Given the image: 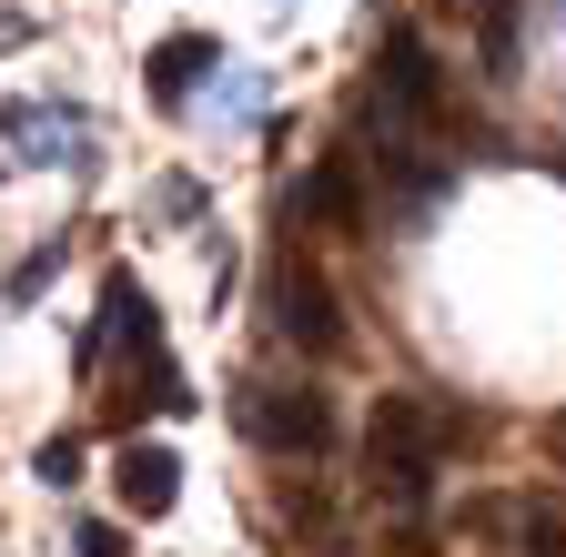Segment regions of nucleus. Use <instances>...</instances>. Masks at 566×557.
<instances>
[{"mask_svg":"<svg viewBox=\"0 0 566 557\" xmlns=\"http://www.w3.org/2000/svg\"><path fill=\"white\" fill-rule=\"evenodd\" d=\"M243 436L273 446V456H324L334 415H324V395H304V385H243Z\"/></svg>","mask_w":566,"mask_h":557,"instance_id":"f257e3e1","label":"nucleus"},{"mask_svg":"<svg viewBox=\"0 0 566 557\" xmlns=\"http://www.w3.org/2000/svg\"><path fill=\"white\" fill-rule=\"evenodd\" d=\"M273 324L294 334L304 355H334V344H344V314H334V295L314 285L304 264H273Z\"/></svg>","mask_w":566,"mask_h":557,"instance_id":"f03ea898","label":"nucleus"},{"mask_svg":"<svg viewBox=\"0 0 566 557\" xmlns=\"http://www.w3.org/2000/svg\"><path fill=\"white\" fill-rule=\"evenodd\" d=\"M455 446V415H436L424 395H385L375 405V456H415V466H436Z\"/></svg>","mask_w":566,"mask_h":557,"instance_id":"7ed1b4c3","label":"nucleus"},{"mask_svg":"<svg viewBox=\"0 0 566 557\" xmlns=\"http://www.w3.org/2000/svg\"><path fill=\"white\" fill-rule=\"evenodd\" d=\"M11 143H41L61 163V143H92V122L61 102H0V173H11ZM41 153H21V163H41Z\"/></svg>","mask_w":566,"mask_h":557,"instance_id":"20e7f679","label":"nucleus"},{"mask_svg":"<svg viewBox=\"0 0 566 557\" xmlns=\"http://www.w3.org/2000/svg\"><path fill=\"white\" fill-rule=\"evenodd\" d=\"M375 102H385L395 122H424V112H436V61H424V41H415V31H395V41H385V82H375Z\"/></svg>","mask_w":566,"mask_h":557,"instance_id":"39448f33","label":"nucleus"},{"mask_svg":"<svg viewBox=\"0 0 566 557\" xmlns=\"http://www.w3.org/2000/svg\"><path fill=\"white\" fill-rule=\"evenodd\" d=\"M112 486H122V507H132V517H172V497H182V466H172V446H122Z\"/></svg>","mask_w":566,"mask_h":557,"instance_id":"423d86ee","label":"nucleus"},{"mask_svg":"<svg viewBox=\"0 0 566 557\" xmlns=\"http://www.w3.org/2000/svg\"><path fill=\"white\" fill-rule=\"evenodd\" d=\"M212 61H223V41H202V31L153 41V61H142V72H153V102H163V112H182V102H192V82L212 72Z\"/></svg>","mask_w":566,"mask_h":557,"instance_id":"0eeeda50","label":"nucleus"},{"mask_svg":"<svg viewBox=\"0 0 566 557\" xmlns=\"http://www.w3.org/2000/svg\"><path fill=\"white\" fill-rule=\"evenodd\" d=\"M31 466H41V486H71V476H82V446H71V436H51Z\"/></svg>","mask_w":566,"mask_h":557,"instance_id":"6e6552de","label":"nucleus"},{"mask_svg":"<svg viewBox=\"0 0 566 557\" xmlns=\"http://www.w3.org/2000/svg\"><path fill=\"white\" fill-rule=\"evenodd\" d=\"M51 264H61V244H41V254H31V264H21V274H11V305H31V295H41V285H51Z\"/></svg>","mask_w":566,"mask_h":557,"instance_id":"1a4fd4ad","label":"nucleus"},{"mask_svg":"<svg viewBox=\"0 0 566 557\" xmlns=\"http://www.w3.org/2000/svg\"><path fill=\"white\" fill-rule=\"evenodd\" d=\"M71 557H132V547H122V527H102V517H92L82 537H71Z\"/></svg>","mask_w":566,"mask_h":557,"instance_id":"9d476101","label":"nucleus"}]
</instances>
